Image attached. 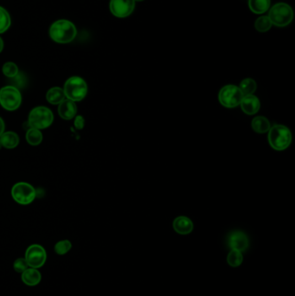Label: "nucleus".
I'll use <instances>...</instances> for the list:
<instances>
[{"mask_svg":"<svg viewBox=\"0 0 295 296\" xmlns=\"http://www.w3.org/2000/svg\"><path fill=\"white\" fill-rule=\"evenodd\" d=\"M77 34L75 24L66 19L55 21L49 28V37L58 43H68L72 42Z\"/></svg>","mask_w":295,"mask_h":296,"instance_id":"f257e3e1","label":"nucleus"},{"mask_svg":"<svg viewBox=\"0 0 295 296\" xmlns=\"http://www.w3.org/2000/svg\"><path fill=\"white\" fill-rule=\"evenodd\" d=\"M292 132L288 127L276 124L270 127L268 134L269 142L273 149L283 151L288 148L292 142Z\"/></svg>","mask_w":295,"mask_h":296,"instance_id":"f03ea898","label":"nucleus"},{"mask_svg":"<svg viewBox=\"0 0 295 296\" xmlns=\"http://www.w3.org/2000/svg\"><path fill=\"white\" fill-rule=\"evenodd\" d=\"M54 115L49 107L38 106L34 107L29 112L28 117V125L32 128L38 130L46 129L52 125Z\"/></svg>","mask_w":295,"mask_h":296,"instance_id":"7ed1b4c3","label":"nucleus"},{"mask_svg":"<svg viewBox=\"0 0 295 296\" xmlns=\"http://www.w3.org/2000/svg\"><path fill=\"white\" fill-rule=\"evenodd\" d=\"M64 91L66 99L78 102L84 100L87 95V83L80 76H71L65 82Z\"/></svg>","mask_w":295,"mask_h":296,"instance_id":"20e7f679","label":"nucleus"},{"mask_svg":"<svg viewBox=\"0 0 295 296\" xmlns=\"http://www.w3.org/2000/svg\"><path fill=\"white\" fill-rule=\"evenodd\" d=\"M268 17L272 24L277 27H285L288 25L293 19V12L289 5L278 3L270 9Z\"/></svg>","mask_w":295,"mask_h":296,"instance_id":"39448f33","label":"nucleus"},{"mask_svg":"<svg viewBox=\"0 0 295 296\" xmlns=\"http://www.w3.org/2000/svg\"><path fill=\"white\" fill-rule=\"evenodd\" d=\"M22 104V94L20 90L12 85L0 89V105L7 111H15Z\"/></svg>","mask_w":295,"mask_h":296,"instance_id":"423d86ee","label":"nucleus"},{"mask_svg":"<svg viewBox=\"0 0 295 296\" xmlns=\"http://www.w3.org/2000/svg\"><path fill=\"white\" fill-rule=\"evenodd\" d=\"M12 197L18 204L28 205L35 200L37 192L35 188L29 183L18 182L12 186Z\"/></svg>","mask_w":295,"mask_h":296,"instance_id":"0eeeda50","label":"nucleus"},{"mask_svg":"<svg viewBox=\"0 0 295 296\" xmlns=\"http://www.w3.org/2000/svg\"><path fill=\"white\" fill-rule=\"evenodd\" d=\"M243 93L235 85H226L222 88L218 94V100L223 106L228 109H234L239 106L243 100Z\"/></svg>","mask_w":295,"mask_h":296,"instance_id":"6e6552de","label":"nucleus"},{"mask_svg":"<svg viewBox=\"0 0 295 296\" xmlns=\"http://www.w3.org/2000/svg\"><path fill=\"white\" fill-rule=\"evenodd\" d=\"M24 258L26 260L29 267L38 270L43 267L46 262V250L39 245H31L27 248Z\"/></svg>","mask_w":295,"mask_h":296,"instance_id":"1a4fd4ad","label":"nucleus"},{"mask_svg":"<svg viewBox=\"0 0 295 296\" xmlns=\"http://www.w3.org/2000/svg\"><path fill=\"white\" fill-rule=\"evenodd\" d=\"M109 8L113 16L117 17H127L133 13L135 8L134 0H111Z\"/></svg>","mask_w":295,"mask_h":296,"instance_id":"9d476101","label":"nucleus"},{"mask_svg":"<svg viewBox=\"0 0 295 296\" xmlns=\"http://www.w3.org/2000/svg\"><path fill=\"white\" fill-rule=\"evenodd\" d=\"M228 245L231 250L243 252L249 248V238L243 231H233L228 237Z\"/></svg>","mask_w":295,"mask_h":296,"instance_id":"9b49d317","label":"nucleus"},{"mask_svg":"<svg viewBox=\"0 0 295 296\" xmlns=\"http://www.w3.org/2000/svg\"><path fill=\"white\" fill-rule=\"evenodd\" d=\"M58 114L62 119L65 121H70L75 118L77 114V106L74 101L65 99L58 105Z\"/></svg>","mask_w":295,"mask_h":296,"instance_id":"f8f14e48","label":"nucleus"},{"mask_svg":"<svg viewBox=\"0 0 295 296\" xmlns=\"http://www.w3.org/2000/svg\"><path fill=\"white\" fill-rule=\"evenodd\" d=\"M240 106L246 115H253L260 110V101L255 95H244L241 101Z\"/></svg>","mask_w":295,"mask_h":296,"instance_id":"ddd939ff","label":"nucleus"},{"mask_svg":"<svg viewBox=\"0 0 295 296\" xmlns=\"http://www.w3.org/2000/svg\"><path fill=\"white\" fill-rule=\"evenodd\" d=\"M173 229L180 235H188L193 230V223L187 217H178L173 221Z\"/></svg>","mask_w":295,"mask_h":296,"instance_id":"4468645a","label":"nucleus"},{"mask_svg":"<svg viewBox=\"0 0 295 296\" xmlns=\"http://www.w3.org/2000/svg\"><path fill=\"white\" fill-rule=\"evenodd\" d=\"M22 282L27 286L34 287L39 284L42 280V275L37 268L28 267L26 271H23L21 276Z\"/></svg>","mask_w":295,"mask_h":296,"instance_id":"2eb2a0df","label":"nucleus"},{"mask_svg":"<svg viewBox=\"0 0 295 296\" xmlns=\"http://www.w3.org/2000/svg\"><path fill=\"white\" fill-rule=\"evenodd\" d=\"M0 141H1L2 147L6 149H14L18 147L20 140L17 132L8 131V132H4L0 136Z\"/></svg>","mask_w":295,"mask_h":296,"instance_id":"dca6fc26","label":"nucleus"},{"mask_svg":"<svg viewBox=\"0 0 295 296\" xmlns=\"http://www.w3.org/2000/svg\"><path fill=\"white\" fill-rule=\"evenodd\" d=\"M66 99L64 89L60 87H53L48 90L46 94V100L49 103L52 105H59L62 101Z\"/></svg>","mask_w":295,"mask_h":296,"instance_id":"f3484780","label":"nucleus"},{"mask_svg":"<svg viewBox=\"0 0 295 296\" xmlns=\"http://www.w3.org/2000/svg\"><path fill=\"white\" fill-rule=\"evenodd\" d=\"M252 129L258 133H265L268 132L271 127L270 122L266 117L263 116H257L253 119L251 122Z\"/></svg>","mask_w":295,"mask_h":296,"instance_id":"a211bd4d","label":"nucleus"},{"mask_svg":"<svg viewBox=\"0 0 295 296\" xmlns=\"http://www.w3.org/2000/svg\"><path fill=\"white\" fill-rule=\"evenodd\" d=\"M270 0H249V6L255 14H263L269 11Z\"/></svg>","mask_w":295,"mask_h":296,"instance_id":"6ab92c4d","label":"nucleus"},{"mask_svg":"<svg viewBox=\"0 0 295 296\" xmlns=\"http://www.w3.org/2000/svg\"><path fill=\"white\" fill-rule=\"evenodd\" d=\"M25 138H26L28 144L35 147V146H38V145H40L43 142L44 136H43V133L41 132V130L29 127V129L26 131Z\"/></svg>","mask_w":295,"mask_h":296,"instance_id":"aec40b11","label":"nucleus"},{"mask_svg":"<svg viewBox=\"0 0 295 296\" xmlns=\"http://www.w3.org/2000/svg\"><path fill=\"white\" fill-rule=\"evenodd\" d=\"M240 89L241 92L243 93V96L244 95H254V93L256 90L257 85L254 79L251 78H246L243 79L241 82L240 86L238 87Z\"/></svg>","mask_w":295,"mask_h":296,"instance_id":"412c9836","label":"nucleus"},{"mask_svg":"<svg viewBox=\"0 0 295 296\" xmlns=\"http://www.w3.org/2000/svg\"><path fill=\"white\" fill-rule=\"evenodd\" d=\"M272 23L268 16L258 17L255 23V28L259 32H266L271 29Z\"/></svg>","mask_w":295,"mask_h":296,"instance_id":"4be33fe9","label":"nucleus"},{"mask_svg":"<svg viewBox=\"0 0 295 296\" xmlns=\"http://www.w3.org/2000/svg\"><path fill=\"white\" fill-rule=\"evenodd\" d=\"M11 25V17L6 9L0 6V34L6 32Z\"/></svg>","mask_w":295,"mask_h":296,"instance_id":"5701e85b","label":"nucleus"},{"mask_svg":"<svg viewBox=\"0 0 295 296\" xmlns=\"http://www.w3.org/2000/svg\"><path fill=\"white\" fill-rule=\"evenodd\" d=\"M243 256L242 252L238 250H232L228 255L227 262L231 267H238L243 263Z\"/></svg>","mask_w":295,"mask_h":296,"instance_id":"b1692460","label":"nucleus"},{"mask_svg":"<svg viewBox=\"0 0 295 296\" xmlns=\"http://www.w3.org/2000/svg\"><path fill=\"white\" fill-rule=\"evenodd\" d=\"M72 249V244L69 240H62L56 243L54 247L55 253L59 256L66 255Z\"/></svg>","mask_w":295,"mask_h":296,"instance_id":"393cba45","label":"nucleus"},{"mask_svg":"<svg viewBox=\"0 0 295 296\" xmlns=\"http://www.w3.org/2000/svg\"><path fill=\"white\" fill-rule=\"evenodd\" d=\"M2 70H3L4 75L8 78H14L19 73L17 64L12 62H8L4 64Z\"/></svg>","mask_w":295,"mask_h":296,"instance_id":"a878e982","label":"nucleus"},{"mask_svg":"<svg viewBox=\"0 0 295 296\" xmlns=\"http://www.w3.org/2000/svg\"><path fill=\"white\" fill-rule=\"evenodd\" d=\"M29 267L25 258H18L13 262V268L16 272L22 274L23 271H26Z\"/></svg>","mask_w":295,"mask_h":296,"instance_id":"bb28decb","label":"nucleus"},{"mask_svg":"<svg viewBox=\"0 0 295 296\" xmlns=\"http://www.w3.org/2000/svg\"><path fill=\"white\" fill-rule=\"evenodd\" d=\"M12 79L14 80V85H12V86H14L15 88L18 89L23 88L26 83L25 77L23 76V74H19V73H18V75H16L14 78H12Z\"/></svg>","mask_w":295,"mask_h":296,"instance_id":"cd10ccee","label":"nucleus"},{"mask_svg":"<svg viewBox=\"0 0 295 296\" xmlns=\"http://www.w3.org/2000/svg\"><path fill=\"white\" fill-rule=\"evenodd\" d=\"M74 126L75 128L78 130L83 129L85 127V120L81 115H76L74 121Z\"/></svg>","mask_w":295,"mask_h":296,"instance_id":"c85d7f7f","label":"nucleus"},{"mask_svg":"<svg viewBox=\"0 0 295 296\" xmlns=\"http://www.w3.org/2000/svg\"><path fill=\"white\" fill-rule=\"evenodd\" d=\"M6 129V124L4 122L3 119L0 117V136L5 132Z\"/></svg>","mask_w":295,"mask_h":296,"instance_id":"c756f323","label":"nucleus"},{"mask_svg":"<svg viewBox=\"0 0 295 296\" xmlns=\"http://www.w3.org/2000/svg\"><path fill=\"white\" fill-rule=\"evenodd\" d=\"M3 49H4L3 39H2V38H0V53H1V52H2V50H3Z\"/></svg>","mask_w":295,"mask_h":296,"instance_id":"7c9ffc66","label":"nucleus"},{"mask_svg":"<svg viewBox=\"0 0 295 296\" xmlns=\"http://www.w3.org/2000/svg\"><path fill=\"white\" fill-rule=\"evenodd\" d=\"M135 2H141V1H144V0H134Z\"/></svg>","mask_w":295,"mask_h":296,"instance_id":"2f4dec72","label":"nucleus"},{"mask_svg":"<svg viewBox=\"0 0 295 296\" xmlns=\"http://www.w3.org/2000/svg\"><path fill=\"white\" fill-rule=\"evenodd\" d=\"M2 144H1V141H0V149H1V148H2Z\"/></svg>","mask_w":295,"mask_h":296,"instance_id":"473e14b6","label":"nucleus"}]
</instances>
